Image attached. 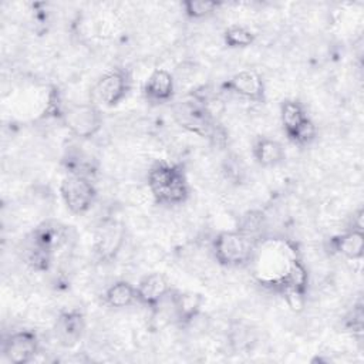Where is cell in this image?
<instances>
[{"mask_svg": "<svg viewBox=\"0 0 364 364\" xmlns=\"http://www.w3.org/2000/svg\"><path fill=\"white\" fill-rule=\"evenodd\" d=\"M125 239V229L124 226L117 220H108L102 223L97 233H95V242H94V250L95 255L101 260H112L119 249L124 245Z\"/></svg>", "mask_w": 364, "mask_h": 364, "instance_id": "obj_8", "label": "cell"}, {"mask_svg": "<svg viewBox=\"0 0 364 364\" xmlns=\"http://www.w3.org/2000/svg\"><path fill=\"white\" fill-rule=\"evenodd\" d=\"M105 303L114 309L131 306L136 300V287L129 282L119 280L111 284L105 291Z\"/></svg>", "mask_w": 364, "mask_h": 364, "instance_id": "obj_17", "label": "cell"}, {"mask_svg": "<svg viewBox=\"0 0 364 364\" xmlns=\"http://www.w3.org/2000/svg\"><path fill=\"white\" fill-rule=\"evenodd\" d=\"M169 293V282L162 273H148L136 284V300L152 310H156Z\"/></svg>", "mask_w": 364, "mask_h": 364, "instance_id": "obj_9", "label": "cell"}, {"mask_svg": "<svg viewBox=\"0 0 364 364\" xmlns=\"http://www.w3.org/2000/svg\"><path fill=\"white\" fill-rule=\"evenodd\" d=\"M37 246L47 250L48 253H54L60 249L64 242L67 240V230L65 226L60 225L54 220H47L38 225L28 236Z\"/></svg>", "mask_w": 364, "mask_h": 364, "instance_id": "obj_14", "label": "cell"}, {"mask_svg": "<svg viewBox=\"0 0 364 364\" xmlns=\"http://www.w3.org/2000/svg\"><path fill=\"white\" fill-rule=\"evenodd\" d=\"M148 189L158 203L179 205L186 200L189 186L181 166L158 162L148 171Z\"/></svg>", "mask_w": 364, "mask_h": 364, "instance_id": "obj_2", "label": "cell"}, {"mask_svg": "<svg viewBox=\"0 0 364 364\" xmlns=\"http://www.w3.org/2000/svg\"><path fill=\"white\" fill-rule=\"evenodd\" d=\"M220 1H210V0H188L182 3V7L188 17L191 18H202L209 14H213L219 7Z\"/></svg>", "mask_w": 364, "mask_h": 364, "instance_id": "obj_21", "label": "cell"}, {"mask_svg": "<svg viewBox=\"0 0 364 364\" xmlns=\"http://www.w3.org/2000/svg\"><path fill=\"white\" fill-rule=\"evenodd\" d=\"M129 75L127 71L115 68L105 73L95 84L94 94L100 102L114 107L121 102L129 90Z\"/></svg>", "mask_w": 364, "mask_h": 364, "instance_id": "obj_6", "label": "cell"}, {"mask_svg": "<svg viewBox=\"0 0 364 364\" xmlns=\"http://www.w3.org/2000/svg\"><path fill=\"white\" fill-rule=\"evenodd\" d=\"M280 117H282V124L287 138H290L296 132V129L303 124V121L307 118L301 104L290 100L282 104Z\"/></svg>", "mask_w": 364, "mask_h": 364, "instance_id": "obj_19", "label": "cell"}, {"mask_svg": "<svg viewBox=\"0 0 364 364\" xmlns=\"http://www.w3.org/2000/svg\"><path fill=\"white\" fill-rule=\"evenodd\" d=\"M85 328V320L80 310H67L60 313V316L55 320V337L64 347H73L75 346Z\"/></svg>", "mask_w": 364, "mask_h": 364, "instance_id": "obj_11", "label": "cell"}, {"mask_svg": "<svg viewBox=\"0 0 364 364\" xmlns=\"http://www.w3.org/2000/svg\"><path fill=\"white\" fill-rule=\"evenodd\" d=\"M61 118L78 138H91L102 127V115L94 104H73L61 112Z\"/></svg>", "mask_w": 364, "mask_h": 364, "instance_id": "obj_5", "label": "cell"}, {"mask_svg": "<svg viewBox=\"0 0 364 364\" xmlns=\"http://www.w3.org/2000/svg\"><path fill=\"white\" fill-rule=\"evenodd\" d=\"M266 228V219L260 210H247L239 219L237 230L255 240L256 243L262 242V233Z\"/></svg>", "mask_w": 364, "mask_h": 364, "instance_id": "obj_18", "label": "cell"}, {"mask_svg": "<svg viewBox=\"0 0 364 364\" xmlns=\"http://www.w3.org/2000/svg\"><path fill=\"white\" fill-rule=\"evenodd\" d=\"M259 243L236 230H225L212 242L213 256L222 266L240 267L252 262Z\"/></svg>", "mask_w": 364, "mask_h": 364, "instance_id": "obj_3", "label": "cell"}, {"mask_svg": "<svg viewBox=\"0 0 364 364\" xmlns=\"http://www.w3.org/2000/svg\"><path fill=\"white\" fill-rule=\"evenodd\" d=\"M172 117L183 129L202 138H208L215 145L226 142V132L208 107L193 95L173 104Z\"/></svg>", "mask_w": 364, "mask_h": 364, "instance_id": "obj_1", "label": "cell"}, {"mask_svg": "<svg viewBox=\"0 0 364 364\" xmlns=\"http://www.w3.org/2000/svg\"><path fill=\"white\" fill-rule=\"evenodd\" d=\"M173 91H175L173 75L164 68L154 70L144 85L145 97L154 102L169 101L173 95Z\"/></svg>", "mask_w": 364, "mask_h": 364, "instance_id": "obj_13", "label": "cell"}, {"mask_svg": "<svg viewBox=\"0 0 364 364\" xmlns=\"http://www.w3.org/2000/svg\"><path fill=\"white\" fill-rule=\"evenodd\" d=\"M1 351L13 364L30 363L38 353V338L31 330H21L4 338Z\"/></svg>", "mask_w": 364, "mask_h": 364, "instance_id": "obj_7", "label": "cell"}, {"mask_svg": "<svg viewBox=\"0 0 364 364\" xmlns=\"http://www.w3.org/2000/svg\"><path fill=\"white\" fill-rule=\"evenodd\" d=\"M316 134H317V128L314 122L307 117L289 139L297 145H307L316 138Z\"/></svg>", "mask_w": 364, "mask_h": 364, "instance_id": "obj_22", "label": "cell"}, {"mask_svg": "<svg viewBox=\"0 0 364 364\" xmlns=\"http://www.w3.org/2000/svg\"><path fill=\"white\" fill-rule=\"evenodd\" d=\"M223 41L228 47H247L255 41V34L245 26L233 24L225 30Z\"/></svg>", "mask_w": 364, "mask_h": 364, "instance_id": "obj_20", "label": "cell"}, {"mask_svg": "<svg viewBox=\"0 0 364 364\" xmlns=\"http://www.w3.org/2000/svg\"><path fill=\"white\" fill-rule=\"evenodd\" d=\"M253 156L262 166H274L284 159V149L276 139L262 136L253 145Z\"/></svg>", "mask_w": 364, "mask_h": 364, "instance_id": "obj_16", "label": "cell"}, {"mask_svg": "<svg viewBox=\"0 0 364 364\" xmlns=\"http://www.w3.org/2000/svg\"><path fill=\"white\" fill-rule=\"evenodd\" d=\"M334 252L343 255L348 260H360L364 252V235L360 229H350L330 240Z\"/></svg>", "mask_w": 364, "mask_h": 364, "instance_id": "obj_15", "label": "cell"}, {"mask_svg": "<svg viewBox=\"0 0 364 364\" xmlns=\"http://www.w3.org/2000/svg\"><path fill=\"white\" fill-rule=\"evenodd\" d=\"M203 303V297L199 293L193 291H171V306L176 321L181 326L191 324L198 314L200 313V307Z\"/></svg>", "mask_w": 364, "mask_h": 364, "instance_id": "obj_12", "label": "cell"}, {"mask_svg": "<svg viewBox=\"0 0 364 364\" xmlns=\"http://www.w3.org/2000/svg\"><path fill=\"white\" fill-rule=\"evenodd\" d=\"M223 88L253 102H262L266 92L262 77L253 70L239 71L232 75L226 82H223Z\"/></svg>", "mask_w": 364, "mask_h": 364, "instance_id": "obj_10", "label": "cell"}, {"mask_svg": "<svg viewBox=\"0 0 364 364\" xmlns=\"http://www.w3.org/2000/svg\"><path fill=\"white\" fill-rule=\"evenodd\" d=\"M60 193L65 206L74 215L85 213L92 206L97 196L95 186L90 178L75 173H70L61 181Z\"/></svg>", "mask_w": 364, "mask_h": 364, "instance_id": "obj_4", "label": "cell"}, {"mask_svg": "<svg viewBox=\"0 0 364 364\" xmlns=\"http://www.w3.org/2000/svg\"><path fill=\"white\" fill-rule=\"evenodd\" d=\"M363 320H364L363 304L358 303L357 306L353 307V310L346 317V326L350 331H353V334L361 336L363 334Z\"/></svg>", "mask_w": 364, "mask_h": 364, "instance_id": "obj_23", "label": "cell"}]
</instances>
